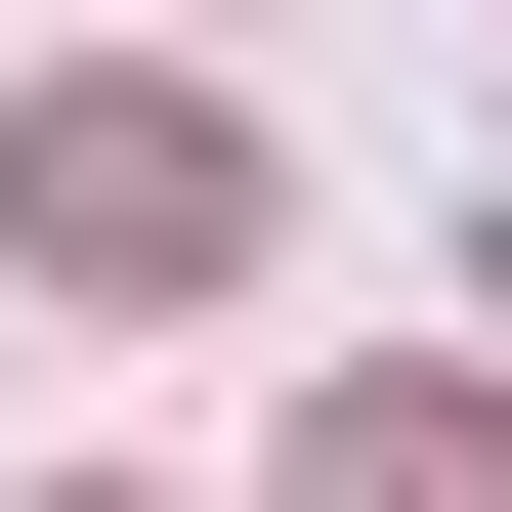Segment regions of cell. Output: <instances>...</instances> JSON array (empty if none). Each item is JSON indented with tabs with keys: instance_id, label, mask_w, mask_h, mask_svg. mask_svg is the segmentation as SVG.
Returning <instances> with one entry per match:
<instances>
[{
	"instance_id": "1",
	"label": "cell",
	"mask_w": 512,
	"mask_h": 512,
	"mask_svg": "<svg viewBox=\"0 0 512 512\" xmlns=\"http://www.w3.org/2000/svg\"><path fill=\"white\" fill-rule=\"evenodd\" d=\"M0 214L86 256V299H214V256H256V128H214V86H43V128H0Z\"/></svg>"
},
{
	"instance_id": "2",
	"label": "cell",
	"mask_w": 512,
	"mask_h": 512,
	"mask_svg": "<svg viewBox=\"0 0 512 512\" xmlns=\"http://www.w3.org/2000/svg\"><path fill=\"white\" fill-rule=\"evenodd\" d=\"M299 512H512V384H299Z\"/></svg>"
}]
</instances>
